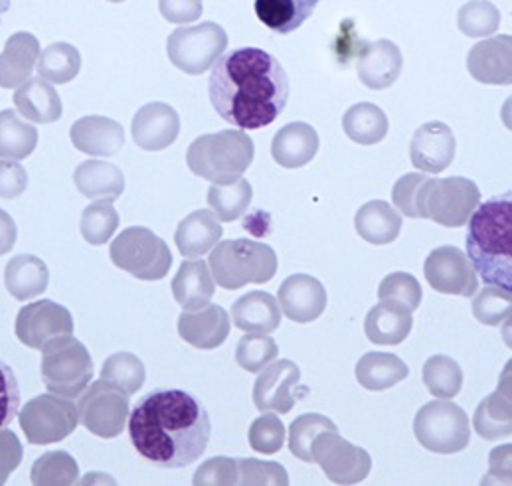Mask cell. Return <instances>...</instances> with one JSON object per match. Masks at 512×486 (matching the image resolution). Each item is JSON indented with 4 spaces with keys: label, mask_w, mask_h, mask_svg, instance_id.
<instances>
[{
    "label": "cell",
    "mask_w": 512,
    "mask_h": 486,
    "mask_svg": "<svg viewBox=\"0 0 512 486\" xmlns=\"http://www.w3.org/2000/svg\"><path fill=\"white\" fill-rule=\"evenodd\" d=\"M208 93L218 115L242 131L271 125L287 107L289 78L261 48H238L212 66Z\"/></svg>",
    "instance_id": "1"
},
{
    "label": "cell",
    "mask_w": 512,
    "mask_h": 486,
    "mask_svg": "<svg viewBox=\"0 0 512 486\" xmlns=\"http://www.w3.org/2000/svg\"><path fill=\"white\" fill-rule=\"evenodd\" d=\"M129 437L137 453L161 469L196 463L212 435L206 407L184 390H155L129 411Z\"/></svg>",
    "instance_id": "2"
},
{
    "label": "cell",
    "mask_w": 512,
    "mask_h": 486,
    "mask_svg": "<svg viewBox=\"0 0 512 486\" xmlns=\"http://www.w3.org/2000/svg\"><path fill=\"white\" fill-rule=\"evenodd\" d=\"M467 257L487 285L512 291L511 192L479 204L469 218Z\"/></svg>",
    "instance_id": "3"
},
{
    "label": "cell",
    "mask_w": 512,
    "mask_h": 486,
    "mask_svg": "<svg viewBox=\"0 0 512 486\" xmlns=\"http://www.w3.org/2000/svg\"><path fill=\"white\" fill-rule=\"evenodd\" d=\"M254 157V141L242 129H226L198 137L186 153V164L192 174L224 186L242 178Z\"/></svg>",
    "instance_id": "4"
},
{
    "label": "cell",
    "mask_w": 512,
    "mask_h": 486,
    "mask_svg": "<svg viewBox=\"0 0 512 486\" xmlns=\"http://www.w3.org/2000/svg\"><path fill=\"white\" fill-rule=\"evenodd\" d=\"M277 253L267 243L256 240L218 242L208 259L214 283L226 291L242 289L250 283H267L277 273Z\"/></svg>",
    "instance_id": "5"
},
{
    "label": "cell",
    "mask_w": 512,
    "mask_h": 486,
    "mask_svg": "<svg viewBox=\"0 0 512 486\" xmlns=\"http://www.w3.org/2000/svg\"><path fill=\"white\" fill-rule=\"evenodd\" d=\"M42 382L50 394L74 400L93 380V362L86 346L72 334L52 338L42 346Z\"/></svg>",
    "instance_id": "6"
},
{
    "label": "cell",
    "mask_w": 512,
    "mask_h": 486,
    "mask_svg": "<svg viewBox=\"0 0 512 486\" xmlns=\"http://www.w3.org/2000/svg\"><path fill=\"white\" fill-rule=\"evenodd\" d=\"M109 257L115 267L141 281H161L171 271L169 245L155 232L141 226L123 230L111 243Z\"/></svg>",
    "instance_id": "7"
},
{
    "label": "cell",
    "mask_w": 512,
    "mask_h": 486,
    "mask_svg": "<svg viewBox=\"0 0 512 486\" xmlns=\"http://www.w3.org/2000/svg\"><path fill=\"white\" fill-rule=\"evenodd\" d=\"M414 433L427 451L453 455L469 445L471 421L461 405L435 400L416 413Z\"/></svg>",
    "instance_id": "8"
},
{
    "label": "cell",
    "mask_w": 512,
    "mask_h": 486,
    "mask_svg": "<svg viewBox=\"0 0 512 486\" xmlns=\"http://www.w3.org/2000/svg\"><path fill=\"white\" fill-rule=\"evenodd\" d=\"M228 48V34L216 22L176 28L167 40L172 66L188 76L208 72Z\"/></svg>",
    "instance_id": "9"
},
{
    "label": "cell",
    "mask_w": 512,
    "mask_h": 486,
    "mask_svg": "<svg viewBox=\"0 0 512 486\" xmlns=\"http://www.w3.org/2000/svg\"><path fill=\"white\" fill-rule=\"evenodd\" d=\"M481 204L479 186L465 176H429L422 204V218L445 228H463Z\"/></svg>",
    "instance_id": "10"
},
{
    "label": "cell",
    "mask_w": 512,
    "mask_h": 486,
    "mask_svg": "<svg viewBox=\"0 0 512 486\" xmlns=\"http://www.w3.org/2000/svg\"><path fill=\"white\" fill-rule=\"evenodd\" d=\"M78 407L72 400L42 394L20 409V427L32 445L60 443L78 427Z\"/></svg>",
    "instance_id": "11"
},
{
    "label": "cell",
    "mask_w": 512,
    "mask_h": 486,
    "mask_svg": "<svg viewBox=\"0 0 512 486\" xmlns=\"http://www.w3.org/2000/svg\"><path fill=\"white\" fill-rule=\"evenodd\" d=\"M311 459L335 485H358L372 471L370 453L346 441L339 431L319 433L311 445Z\"/></svg>",
    "instance_id": "12"
},
{
    "label": "cell",
    "mask_w": 512,
    "mask_h": 486,
    "mask_svg": "<svg viewBox=\"0 0 512 486\" xmlns=\"http://www.w3.org/2000/svg\"><path fill=\"white\" fill-rule=\"evenodd\" d=\"M129 411V396L123 390L105 380H97L82 392L78 419L89 433L101 439H113L127 427Z\"/></svg>",
    "instance_id": "13"
},
{
    "label": "cell",
    "mask_w": 512,
    "mask_h": 486,
    "mask_svg": "<svg viewBox=\"0 0 512 486\" xmlns=\"http://www.w3.org/2000/svg\"><path fill=\"white\" fill-rule=\"evenodd\" d=\"M427 283L443 295H457L471 299L479 289V275L469 257L453 247L443 245L427 255L424 265Z\"/></svg>",
    "instance_id": "14"
},
{
    "label": "cell",
    "mask_w": 512,
    "mask_h": 486,
    "mask_svg": "<svg viewBox=\"0 0 512 486\" xmlns=\"http://www.w3.org/2000/svg\"><path fill=\"white\" fill-rule=\"evenodd\" d=\"M14 332L24 346L42 350V346L52 338L72 334L74 319L66 307L54 301H34L20 309L14 323Z\"/></svg>",
    "instance_id": "15"
},
{
    "label": "cell",
    "mask_w": 512,
    "mask_h": 486,
    "mask_svg": "<svg viewBox=\"0 0 512 486\" xmlns=\"http://www.w3.org/2000/svg\"><path fill=\"white\" fill-rule=\"evenodd\" d=\"M325 285L307 273L287 277L277 293V303L283 315L293 323H313L327 309Z\"/></svg>",
    "instance_id": "16"
},
{
    "label": "cell",
    "mask_w": 512,
    "mask_h": 486,
    "mask_svg": "<svg viewBox=\"0 0 512 486\" xmlns=\"http://www.w3.org/2000/svg\"><path fill=\"white\" fill-rule=\"evenodd\" d=\"M301 380V370L295 362L281 358L267 364L259 370L256 386H254V404L259 411L273 413H289L295 407V398L291 394L293 386Z\"/></svg>",
    "instance_id": "17"
},
{
    "label": "cell",
    "mask_w": 512,
    "mask_h": 486,
    "mask_svg": "<svg viewBox=\"0 0 512 486\" xmlns=\"http://www.w3.org/2000/svg\"><path fill=\"white\" fill-rule=\"evenodd\" d=\"M131 133L143 151H165L178 139L180 117L167 103H147L135 113Z\"/></svg>",
    "instance_id": "18"
},
{
    "label": "cell",
    "mask_w": 512,
    "mask_h": 486,
    "mask_svg": "<svg viewBox=\"0 0 512 486\" xmlns=\"http://www.w3.org/2000/svg\"><path fill=\"white\" fill-rule=\"evenodd\" d=\"M457 153V141L453 131L441 123L431 121L422 125L410 145L412 164L422 170L424 174H439L451 166Z\"/></svg>",
    "instance_id": "19"
},
{
    "label": "cell",
    "mask_w": 512,
    "mask_h": 486,
    "mask_svg": "<svg viewBox=\"0 0 512 486\" xmlns=\"http://www.w3.org/2000/svg\"><path fill=\"white\" fill-rule=\"evenodd\" d=\"M467 70L473 80L487 85H511L512 38L499 34L487 38L471 48L467 56Z\"/></svg>",
    "instance_id": "20"
},
{
    "label": "cell",
    "mask_w": 512,
    "mask_h": 486,
    "mask_svg": "<svg viewBox=\"0 0 512 486\" xmlns=\"http://www.w3.org/2000/svg\"><path fill=\"white\" fill-rule=\"evenodd\" d=\"M230 326L228 313L212 303L196 311H182L178 317L180 338L198 350H214L222 346L230 334Z\"/></svg>",
    "instance_id": "21"
},
{
    "label": "cell",
    "mask_w": 512,
    "mask_h": 486,
    "mask_svg": "<svg viewBox=\"0 0 512 486\" xmlns=\"http://www.w3.org/2000/svg\"><path fill=\"white\" fill-rule=\"evenodd\" d=\"M404 68V56L392 40H378L368 44L356 62L360 81L368 89H388L400 78Z\"/></svg>",
    "instance_id": "22"
},
{
    "label": "cell",
    "mask_w": 512,
    "mask_h": 486,
    "mask_svg": "<svg viewBox=\"0 0 512 486\" xmlns=\"http://www.w3.org/2000/svg\"><path fill=\"white\" fill-rule=\"evenodd\" d=\"M70 139L80 153L89 157H113L125 145V131L109 117L89 115L72 125Z\"/></svg>",
    "instance_id": "23"
},
{
    "label": "cell",
    "mask_w": 512,
    "mask_h": 486,
    "mask_svg": "<svg viewBox=\"0 0 512 486\" xmlns=\"http://www.w3.org/2000/svg\"><path fill=\"white\" fill-rule=\"evenodd\" d=\"M511 366H507L505 376H501L499 388L477 405L473 415L475 431L487 441L509 439L512 433Z\"/></svg>",
    "instance_id": "24"
},
{
    "label": "cell",
    "mask_w": 512,
    "mask_h": 486,
    "mask_svg": "<svg viewBox=\"0 0 512 486\" xmlns=\"http://www.w3.org/2000/svg\"><path fill=\"white\" fill-rule=\"evenodd\" d=\"M412 326L414 317L406 305L384 299L366 315L364 332L376 346H398L410 336Z\"/></svg>",
    "instance_id": "25"
},
{
    "label": "cell",
    "mask_w": 512,
    "mask_h": 486,
    "mask_svg": "<svg viewBox=\"0 0 512 486\" xmlns=\"http://www.w3.org/2000/svg\"><path fill=\"white\" fill-rule=\"evenodd\" d=\"M319 153V133L315 127L295 121L281 127L271 141V157L283 168H301Z\"/></svg>",
    "instance_id": "26"
},
{
    "label": "cell",
    "mask_w": 512,
    "mask_h": 486,
    "mask_svg": "<svg viewBox=\"0 0 512 486\" xmlns=\"http://www.w3.org/2000/svg\"><path fill=\"white\" fill-rule=\"evenodd\" d=\"M40 56V42L30 32L12 34L0 54V87L16 89L30 80Z\"/></svg>",
    "instance_id": "27"
},
{
    "label": "cell",
    "mask_w": 512,
    "mask_h": 486,
    "mask_svg": "<svg viewBox=\"0 0 512 486\" xmlns=\"http://www.w3.org/2000/svg\"><path fill=\"white\" fill-rule=\"evenodd\" d=\"M222 236L224 230L218 216L212 210H196L178 224L174 242L186 259H196L210 253Z\"/></svg>",
    "instance_id": "28"
},
{
    "label": "cell",
    "mask_w": 512,
    "mask_h": 486,
    "mask_svg": "<svg viewBox=\"0 0 512 486\" xmlns=\"http://www.w3.org/2000/svg\"><path fill=\"white\" fill-rule=\"evenodd\" d=\"M216 283L204 259L184 261L172 279V297L184 311H196L212 301Z\"/></svg>",
    "instance_id": "29"
},
{
    "label": "cell",
    "mask_w": 512,
    "mask_h": 486,
    "mask_svg": "<svg viewBox=\"0 0 512 486\" xmlns=\"http://www.w3.org/2000/svg\"><path fill=\"white\" fill-rule=\"evenodd\" d=\"M48 265L30 253H20L6 263L4 285L16 301H30L48 289Z\"/></svg>",
    "instance_id": "30"
},
{
    "label": "cell",
    "mask_w": 512,
    "mask_h": 486,
    "mask_svg": "<svg viewBox=\"0 0 512 486\" xmlns=\"http://www.w3.org/2000/svg\"><path fill=\"white\" fill-rule=\"evenodd\" d=\"M14 105L28 121L50 125L62 117V99L46 80L24 81L14 93Z\"/></svg>",
    "instance_id": "31"
},
{
    "label": "cell",
    "mask_w": 512,
    "mask_h": 486,
    "mask_svg": "<svg viewBox=\"0 0 512 486\" xmlns=\"http://www.w3.org/2000/svg\"><path fill=\"white\" fill-rule=\"evenodd\" d=\"M354 228L364 242L386 245L396 242L402 232V216L384 200H372L354 216Z\"/></svg>",
    "instance_id": "32"
},
{
    "label": "cell",
    "mask_w": 512,
    "mask_h": 486,
    "mask_svg": "<svg viewBox=\"0 0 512 486\" xmlns=\"http://www.w3.org/2000/svg\"><path fill=\"white\" fill-rule=\"evenodd\" d=\"M408 376V364L390 352H368L356 364V380L368 392L390 390Z\"/></svg>",
    "instance_id": "33"
},
{
    "label": "cell",
    "mask_w": 512,
    "mask_h": 486,
    "mask_svg": "<svg viewBox=\"0 0 512 486\" xmlns=\"http://www.w3.org/2000/svg\"><path fill=\"white\" fill-rule=\"evenodd\" d=\"M76 188L89 200H117L125 190V176L119 166L105 161L82 162L74 172Z\"/></svg>",
    "instance_id": "34"
},
{
    "label": "cell",
    "mask_w": 512,
    "mask_h": 486,
    "mask_svg": "<svg viewBox=\"0 0 512 486\" xmlns=\"http://www.w3.org/2000/svg\"><path fill=\"white\" fill-rule=\"evenodd\" d=\"M234 324L244 332H275L281 324V309L273 295L252 291L232 305Z\"/></svg>",
    "instance_id": "35"
},
{
    "label": "cell",
    "mask_w": 512,
    "mask_h": 486,
    "mask_svg": "<svg viewBox=\"0 0 512 486\" xmlns=\"http://www.w3.org/2000/svg\"><path fill=\"white\" fill-rule=\"evenodd\" d=\"M342 129L352 143L370 147L386 139L390 123L386 113L374 103H356L342 117Z\"/></svg>",
    "instance_id": "36"
},
{
    "label": "cell",
    "mask_w": 512,
    "mask_h": 486,
    "mask_svg": "<svg viewBox=\"0 0 512 486\" xmlns=\"http://www.w3.org/2000/svg\"><path fill=\"white\" fill-rule=\"evenodd\" d=\"M319 0H256V14L269 30L291 34L313 16Z\"/></svg>",
    "instance_id": "37"
},
{
    "label": "cell",
    "mask_w": 512,
    "mask_h": 486,
    "mask_svg": "<svg viewBox=\"0 0 512 486\" xmlns=\"http://www.w3.org/2000/svg\"><path fill=\"white\" fill-rule=\"evenodd\" d=\"M38 145V131L22 121L16 111H0V159L22 161L34 153Z\"/></svg>",
    "instance_id": "38"
},
{
    "label": "cell",
    "mask_w": 512,
    "mask_h": 486,
    "mask_svg": "<svg viewBox=\"0 0 512 486\" xmlns=\"http://www.w3.org/2000/svg\"><path fill=\"white\" fill-rule=\"evenodd\" d=\"M254 198V188L246 178H238L232 184H212L208 188V206L218 216L220 222L240 220Z\"/></svg>",
    "instance_id": "39"
},
{
    "label": "cell",
    "mask_w": 512,
    "mask_h": 486,
    "mask_svg": "<svg viewBox=\"0 0 512 486\" xmlns=\"http://www.w3.org/2000/svg\"><path fill=\"white\" fill-rule=\"evenodd\" d=\"M36 68L40 78L48 83H70L78 78L82 70V56L72 44L56 42L40 52Z\"/></svg>",
    "instance_id": "40"
},
{
    "label": "cell",
    "mask_w": 512,
    "mask_h": 486,
    "mask_svg": "<svg viewBox=\"0 0 512 486\" xmlns=\"http://www.w3.org/2000/svg\"><path fill=\"white\" fill-rule=\"evenodd\" d=\"M422 380L433 398L453 400L463 388V370L453 358L437 354L424 364Z\"/></svg>",
    "instance_id": "41"
},
{
    "label": "cell",
    "mask_w": 512,
    "mask_h": 486,
    "mask_svg": "<svg viewBox=\"0 0 512 486\" xmlns=\"http://www.w3.org/2000/svg\"><path fill=\"white\" fill-rule=\"evenodd\" d=\"M80 479L76 459L66 451H50L36 459L30 471V483L36 486H70Z\"/></svg>",
    "instance_id": "42"
},
{
    "label": "cell",
    "mask_w": 512,
    "mask_h": 486,
    "mask_svg": "<svg viewBox=\"0 0 512 486\" xmlns=\"http://www.w3.org/2000/svg\"><path fill=\"white\" fill-rule=\"evenodd\" d=\"M101 380L117 386L127 396H133L143 388L147 380V370L143 360L133 352H117L103 362Z\"/></svg>",
    "instance_id": "43"
},
{
    "label": "cell",
    "mask_w": 512,
    "mask_h": 486,
    "mask_svg": "<svg viewBox=\"0 0 512 486\" xmlns=\"http://www.w3.org/2000/svg\"><path fill=\"white\" fill-rule=\"evenodd\" d=\"M457 26L469 38H487L499 30L501 12L489 0H471L461 6Z\"/></svg>",
    "instance_id": "44"
},
{
    "label": "cell",
    "mask_w": 512,
    "mask_h": 486,
    "mask_svg": "<svg viewBox=\"0 0 512 486\" xmlns=\"http://www.w3.org/2000/svg\"><path fill=\"white\" fill-rule=\"evenodd\" d=\"M323 431H339L335 421L321 413H305L293 419L289 427V449L291 453L301 459L303 463H313L311 459V445L315 437Z\"/></svg>",
    "instance_id": "45"
},
{
    "label": "cell",
    "mask_w": 512,
    "mask_h": 486,
    "mask_svg": "<svg viewBox=\"0 0 512 486\" xmlns=\"http://www.w3.org/2000/svg\"><path fill=\"white\" fill-rule=\"evenodd\" d=\"M119 228V214L109 200L89 204L80 222L82 236L91 245H103L113 238Z\"/></svg>",
    "instance_id": "46"
},
{
    "label": "cell",
    "mask_w": 512,
    "mask_h": 486,
    "mask_svg": "<svg viewBox=\"0 0 512 486\" xmlns=\"http://www.w3.org/2000/svg\"><path fill=\"white\" fill-rule=\"evenodd\" d=\"M279 356L277 342L263 332H248L236 348V362L246 372H259Z\"/></svg>",
    "instance_id": "47"
},
{
    "label": "cell",
    "mask_w": 512,
    "mask_h": 486,
    "mask_svg": "<svg viewBox=\"0 0 512 486\" xmlns=\"http://www.w3.org/2000/svg\"><path fill=\"white\" fill-rule=\"evenodd\" d=\"M512 291L487 285L473 299V315L481 324L497 326L511 317Z\"/></svg>",
    "instance_id": "48"
},
{
    "label": "cell",
    "mask_w": 512,
    "mask_h": 486,
    "mask_svg": "<svg viewBox=\"0 0 512 486\" xmlns=\"http://www.w3.org/2000/svg\"><path fill=\"white\" fill-rule=\"evenodd\" d=\"M378 299L380 301H384V299L398 301L414 313L416 309H420L424 293H422L420 281L414 275L404 273V271H394L388 277H384V281L380 283Z\"/></svg>",
    "instance_id": "49"
},
{
    "label": "cell",
    "mask_w": 512,
    "mask_h": 486,
    "mask_svg": "<svg viewBox=\"0 0 512 486\" xmlns=\"http://www.w3.org/2000/svg\"><path fill=\"white\" fill-rule=\"evenodd\" d=\"M252 449L263 455H275L285 445V425L273 411H265L257 417L248 431Z\"/></svg>",
    "instance_id": "50"
},
{
    "label": "cell",
    "mask_w": 512,
    "mask_h": 486,
    "mask_svg": "<svg viewBox=\"0 0 512 486\" xmlns=\"http://www.w3.org/2000/svg\"><path fill=\"white\" fill-rule=\"evenodd\" d=\"M427 174H404L392 188L394 206L408 218H422Z\"/></svg>",
    "instance_id": "51"
},
{
    "label": "cell",
    "mask_w": 512,
    "mask_h": 486,
    "mask_svg": "<svg viewBox=\"0 0 512 486\" xmlns=\"http://www.w3.org/2000/svg\"><path fill=\"white\" fill-rule=\"evenodd\" d=\"M238 485L240 486H287L289 475L283 465L275 461L238 459Z\"/></svg>",
    "instance_id": "52"
},
{
    "label": "cell",
    "mask_w": 512,
    "mask_h": 486,
    "mask_svg": "<svg viewBox=\"0 0 512 486\" xmlns=\"http://www.w3.org/2000/svg\"><path fill=\"white\" fill-rule=\"evenodd\" d=\"M192 483L196 486L238 485V463L230 457H212L198 467Z\"/></svg>",
    "instance_id": "53"
},
{
    "label": "cell",
    "mask_w": 512,
    "mask_h": 486,
    "mask_svg": "<svg viewBox=\"0 0 512 486\" xmlns=\"http://www.w3.org/2000/svg\"><path fill=\"white\" fill-rule=\"evenodd\" d=\"M20 386L14 370L0 360V429L8 427L20 411Z\"/></svg>",
    "instance_id": "54"
},
{
    "label": "cell",
    "mask_w": 512,
    "mask_h": 486,
    "mask_svg": "<svg viewBox=\"0 0 512 486\" xmlns=\"http://www.w3.org/2000/svg\"><path fill=\"white\" fill-rule=\"evenodd\" d=\"M24 457V449L16 433L10 429H0V485L8 481V477L20 467Z\"/></svg>",
    "instance_id": "55"
},
{
    "label": "cell",
    "mask_w": 512,
    "mask_h": 486,
    "mask_svg": "<svg viewBox=\"0 0 512 486\" xmlns=\"http://www.w3.org/2000/svg\"><path fill=\"white\" fill-rule=\"evenodd\" d=\"M28 186V174L18 161L2 159L0 161V198L14 200L24 194Z\"/></svg>",
    "instance_id": "56"
},
{
    "label": "cell",
    "mask_w": 512,
    "mask_h": 486,
    "mask_svg": "<svg viewBox=\"0 0 512 486\" xmlns=\"http://www.w3.org/2000/svg\"><path fill=\"white\" fill-rule=\"evenodd\" d=\"M159 10L167 22L190 24L202 16L204 4L202 0H159Z\"/></svg>",
    "instance_id": "57"
},
{
    "label": "cell",
    "mask_w": 512,
    "mask_h": 486,
    "mask_svg": "<svg viewBox=\"0 0 512 486\" xmlns=\"http://www.w3.org/2000/svg\"><path fill=\"white\" fill-rule=\"evenodd\" d=\"M16 238H18L16 222L10 218L8 212L0 210V255L12 251Z\"/></svg>",
    "instance_id": "58"
},
{
    "label": "cell",
    "mask_w": 512,
    "mask_h": 486,
    "mask_svg": "<svg viewBox=\"0 0 512 486\" xmlns=\"http://www.w3.org/2000/svg\"><path fill=\"white\" fill-rule=\"evenodd\" d=\"M109 2H123V0H109Z\"/></svg>",
    "instance_id": "59"
}]
</instances>
